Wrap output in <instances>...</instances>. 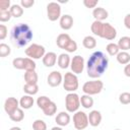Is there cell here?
<instances>
[{
  "mask_svg": "<svg viewBox=\"0 0 130 130\" xmlns=\"http://www.w3.org/2000/svg\"><path fill=\"white\" fill-rule=\"evenodd\" d=\"M109 59L102 51L93 52L86 63V73L92 79L100 78L108 69Z\"/></svg>",
  "mask_w": 130,
  "mask_h": 130,
  "instance_id": "1",
  "label": "cell"
},
{
  "mask_svg": "<svg viewBox=\"0 0 130 130\" xmlns=\"http://www.w3.org/2000/svg\"><path fill=\"white\" fill-rule=\"evenodd\" d=\"M11 41L12 43L18 47L22 48L26 46L32 39V30L26 23H18L14 25L11 29Z\"/></svg>",
  "mask_w": 130,
  "mask_h": 130,
  "instance_id": "2",
  "label": "cell"
},
{
  "mask_svg": "<svg viewBox=\"0 0 130 130\" xmlns=\"http://www.w3.org/2000/svg\"><path fill=\"white\" fill-rule=\"evenodd\" d=\"M103 88H104V83L100 79L86 81L82 85V91L84 92V94H88V95L98 94L103 90Z\"/></svg>",
  "mask_w": 130,
  "mask_h": 130,
  "instance_id": "3",
  "label": "cell"
},
{
  "mask_svg": "<svg viewBox=\"0 0 130 130\" xmlns=\"http://www.w3.org/2000/svg\"><path fill=\"white\" fill-rule=\"evenodd\" d=\"M79 82L76 74L72 72H66L63 76V87L66 91L74 92L76 89H78Z\"/></svg>",
  "mask_w": 130,
  "mask_h": 130,
  "instance_id": "4",
  "label": "cell"
},
{
  "mask_svg": "<svg viewBox=\"0 0 130 130\" xmlns=\"http://www.w3.org/2000/svg\"><path fill=\"white\" fill-rule=\"evenodd\" d=\"M80 107V98L75 92H69L65 96V108L69 113H75Z\"/></svg>",
  "mask_w": 130,
  "mask_h": 130,
  "instance_id": "5",
  "label": "cell"
},
{
  "mask_svg": "<svg viewBox=\"0 0 130 130\" xmlns=\"http://www.w3.org/2000/svg\"><path fill=\"white\" fill-rule=\"evenodd\" d=\"M25 55L32 59V60H37V59H41L45 56L46 54V49L44 46L39 45V44H31L29 45L25 50H24Z\"/></svg>",
  "mask_w": 130,
  "mask_h": 130,
  "instance_id": "6",
  "label": "cell"
},
{
  "mask_svg": "<svg viewBox=\"0 0 130 130\" xmlns=\"http://www.w3.org/2000/svg\"><path fill=\"white\" fill-rule=\"evenodd\" d=\"M88 115L82 111H77L73 115V125L77 130H83L88 126Z\"/></svg>",
  "mask_w": 130,
  "mask_h": 130,
  "instance_id": "7",
  "label": "cell"
},
{
  "mask_svg": "<svg viewBox=\"0 0 130 130\" xmlns=\"http://www.w3.org/2000/svg\"><path fill=\"white\" fill-rule=\"evenodd\" d=\"M47 16L50 21H56L60 19L61 15V6L57 2H50L47 5Z\"/></svg>",
  "mask_w": 130,
  "mask_h": 130,
  "instance_id": "8",
  "label": "cell"
},
{
  "mask_svg": "<svg viewBox=\"0 0 130 130\" xmlns=\"http://www.w3.org/2000/svg\"><path fill=\"white\" fill-rule=\"evenodd\" d=\"M70 68L74 74H80L82 73L84 69V59L80 55H76L71 59Z\"/></svg>",
  "mask_w": 130,
  "mask_h": 130,
  "instance_id": "9",
  "label": "cell"
},
{
  "mask_svg": "<svg viewBox=\"0 0 130 130\" xmlns=\"http://www.w3.org/2000/svg\"><path fill=\"white\" fill-rule=\"evenodd\" d=\"M117 37V30L116 28L109 22H104V27H103V32L101 38L106 39L108 41H113Z\"/></svg>",
  "mask_w": 130,
  "mask_h": 130,
  "instance_id": "10",
  "label": "cell"
},
{
  "mask_svg": "<svg viewBox=\"0 0 130 130\" xmlns=\"http://www.w3.org/2000/svg\"><path fill=\"white\" fill-rule=\"evenodd\" d=\"M47 82L51 87L59 86L63 82V76L59 71L54 70L51 73H49V75L47 77Z\"/></svg>",
  "mask_w": 130,
  "mask_h": 130,
  "instance_id": "11",
  "label": "cell"
},
{
  "mask_svg": "<svg viewBox=\"0 0 130 130\" xmlns=\"http://www.w3.org/2000/svg\"><path fill=\"white\" fill-rule=\"evenodd\" d=\"M18 108H19V101H17L16 98L10 96V98L5 100V102H4V110L8 114V116L11 115Z\"/></svg>",
  "mask_w": 130,
  "mask_h": 130,
  "instance_id": "12",
  "label": "cell"
},
{
  "mask_svg": "<svg viewBox=\"0 0 130 130\" xmlns=\"http://www.w3.org/2000/svg\"><path fill=\"white\" fill-rule=\"evenodd\" d=\"M88 122L89 125L92 127H96L101 124L102 122V114L98 110H92L88 114Z\"/></svg>",
  "mask_w": 130,
  "mask_h": 130,
  "instance_id": "13",
  "label": "cell"
},
{
  "mask_svg": "<svg viewBox=\"0 0 130 130\" xmlns=\"http://www.w3.org/2000/svg\"><path fill=\"white\" fill-rule=\"evenodd\" d=\"M59 24L60 27L64 30H69L73 26V18L69 14H64L60 17L59 19Z\"/></svg>",
  "mask_w": 130,
  "mask_h": 130,
  "instance_id": "14",
  "label": "cell"
},
{
  "mask_svg": "<svg viewBox=\"0 0 130 130\" xmlns=\"http://www.w3.org/2000/svg\"><path fill=\"white\" fill-rule=\"evenodd\" d=\"M71 40H72V39L70 38V36H69L68 34L63 32V34H60V35L57 37V39H56V44H57V46H58L60 49L65 50L66 47L68 46V44L71 42Z\"/></svg>",
  "mask_w": 130,
  "mask_h": 130,
  "instance_id": "15",
  "label": "cell"
},
{
  "mask_svg": "<svg viewBox=\"0 0 130 130\" xmlns=\"http://www.w3.org/2000/svg\"><path fill=\"white\" fill-rule=\"evenodd\" d=\"M70 120H71V118L67 112H60L59 114H57V116L55 118L57 125H59L60 127L67 126L70 123Z\"/></svg>",
  "mask_w": 130,
  "mask_h": 130,
  "instance_id": "16",
  "label": "cell"
},
{
  "mask_svg": "<svg viewBox=\"0 0 130 130\" xmlns=\"http://www.w3.org/2000/svg\"><path fill=\"white\" fill-rule=\"evenodd\" d=\"M57 61V55L54 52H48L43 57V64L46 67H53Z\"/></svg>",
  "mask_w": 130,
  "mask_h": 130,
  "instance_id": "17",
  "label": "cell"
},
{
  "mask_svg": "<svg viewBox=\"0 0 130 130\" xmlns=\"http://www.w3.org/2000/svg\"><path fill=\"white\" fill-rule=\"evenodd\" d=\"M92 16L94 17L95 20L104 21L105 19L108 18L109 13H108V11H107L105 8H103V7H95V8L92 10Z\"/></svg>",
  "mask_w": 130,
  "mask_h": 130,
  "instance_id": "18",
  "label": "cell"
},
{
  "mask_svg": "<svg viewBox=\"0 0 130 130\" xmlns=\"http://www.w3.org/2000/svg\"><path fill=\"white\" fill-rule=\"evenodd\" d=\"M34 103H35V101H34V98L31 95L24 94L19 100V107L23 110H28L34 106Z\"/></svg>",
  "mask_w": 130,
  "mask_h": 130,
  "instance_id": "19",
  "label": "cell"
},
{
  "mask_svg": "<svg viewBox=\"0 0 130 130\" xmlns=\"http://www.w3.org/2000/svg\"><path fill=\"white\" fill-rule=\"evenodd\" d=\"M58 66L61 68V69H66L67 67L70 66V63H71V59H70V56L66 53H62L59 55L58 57Z\"/></svg>",
  "mask_w": 130,
  "mask_h": 130,
  "instance_id": "20",
  "label": "cell"
},
{
  "mask_svg": "<svg viewBox=\"0 0 130 130\" xmlns=\"http://www.w3.org/2000/svg\"><path fill=\"white\" fill-rule=\"evenodd\" d=\"M38 73L36 72V70H30V71H25L24 73V80L25 83L28 84H37L38 83Z\"/></svg>",
  "mask_w": 130,
  "mask_h": 130,
  "instance_id": "21",
  "label": "cell"
},
{
  "mask_svg": "<svg viewBox=\"0 0 130 130\" xmlns=\"http://www.w3.org/2000/svg\"><path fill=\"white\" fill-rule=\"evenodd\" d=\"M82 45L85 49H94L96 47V40L92 36H86L82 40Z\"/></svg>",
  "mask_w": 130,
  "mask_h": 130,
  "instance_id": "22",
  "label": "cell"
},
{
  "mask_svg": "<svg viewBox=\"0 0 130 130\" xmlns=\"http://www.w3.org/2000/svg\"><path fill=\"white\" fill-rule=\"evenodd\" d=\"M118 47L120 51H125L127 52L130 50V37H122L118 41Z\"/></svg>",
  "mask_w": 130,
  "mask_h": 130,
  "instance_id": "23",
  "label": "cell"
},
{
  "mask_svg": "<svg viewBox=\"0 0 130 130\" xmlns=\"http://www.w3.org/2000/svg\"><path fill=\"white\" fill-rule=\"evenodd\" d=\"M118 63L122 64V65H127L130 63V54L128 52L125 51H120L119 54L116 56Z\"/></svg>",
  "mask_w": 130,
  "mask_h": 130,
  "instance_id": "24",
  "label": "cell"
},
{
  "mask_svg": "<svg viewBox=\"0 0 130 130\" xmlns=\"http://www.w3.org/2000/svg\"><path fill=\"white\" fill-rule=\"evenodd\" d=\"M80 105L84 109H90L93 106V99L91 98V95L83 94L80 98Z\"/></svg>",
  "mask_w": 130,
  "mask_h": 130,
  "instance_id": "25",
  "label": "cell"
},
{
  "mask_svg": "<svg viewBox=\"0 0 130 130\" xmlns=\"http://www.w3.org/2000/svg\"><path fill=\"white\" fill-rule=\"evenodd\" d=\"M42 111H43V113H44L46 116H53V115H55L56 112H57V106H56V104L52 101V102H50Z\"/></svg>",
  "mask_w": 130,
  "mask_h": 130,
  "instance_id": "26",
  "label": "cell"
},
{
  "mask_svg": "<svg viewBox=\"0 0 130 130\" xmlns=\"http://www.w3.org/2000/svg\"><path fill=\"white\" fill-rule=\"evenodd\" d=\"M9 118L11 121L13 122H20L23 120L24 118V113H23V109L18 108L16 111H14L11 115H9Z\"/></svg>",
  "mask_w": 130,
  "mask_h": 130,
  "instance_id": "27",
  "label": "cell"
},
{
  "mask_svg": "<svg viewBox=\"0 0 130 130\" xmlns=\"http://www.w3.org/2000/svg\"><path fill=\"white\" fill-rule=\"evenodd\" d=\"M9 10H10V13H11L12 17H15V18H18V17H20L23 14V8L19 4H13V5H11V7H10Z\"/></svg>",
  "mask_w": 130,
  "mask_h": 130,
  "instance_id": "28",
  "label": "cell"
},
{
  "mask_svg": "<svg viewBox=\"0 0 130 130\" xmlns=\"http://www.w3.org/2000/svg\"><path fill=\"white\" fill-rule=\"evenodd\" d=\"M23 91L28 94V95H35L38 93L39 91V86L38 84H28V83H25L23 85Z\"/></svg>",
  "mask_w": 130,
  "mask_h": 130,
  "instance_id": "29",
  "label": "cell"
},
{
  "mask_svg": "<svg viewBox=\"0 0 130 130\" xmlns=\"http://www.w3.org/2000/svg\"><path fill=\"white\" fill-rule=\"evenodd\" d=\"M106 51L108 52V54L110 56H117L120 52V49L118 47V44L115 43H109L106 47Z\"/></svg>",
  "mask_w": 130,
  "mask_h": 130,
  "instance_id": "30",
  "label": "cell"
},
{
  "mask_svg": "<svg viewBox=\"0 0 130 130\" xmlns=\"http://www.w3.org/2000/svg\"><path fill=\"white\" fill-rule=\"evenodd\" d=\"M24 63H25V58L22 57H18V58H14L12 60V65L14 68L19 69V70H24Z\"/></svg>",
  "mask_w": 130,
  "mask_h": 130,
  "instance_id": "31",
  "label": "cell"
},
{
  "mask_svg": "<svg viewBox=\"0 0 130 130\" xmlns=\"http://www.w3.org/2000/svg\"><path fill=\"white\" fill-rule=\"evenodd\" d=\"M50 102H52V101L50 100V98H48V96H46V95H41V96H39L38 100H37V105H38V107H39L40 109L43 110Z\"/></svg>",
  "mask_w": 130,
  "mask_h": 130,
  "instance_id": "32",
  "label": "cell"
},
{
  "mask_svg": "<svg viewBox=\"0 0 130 130\" xmlns=\"http://www.w3.org/2000/svg\"><path fill=\"white\" fill-rule=\"evenodd\" d=\"M10 53H11L10 47H9L7 44L1 43V44H0V57H2V58L7 57L8 55H10Z\"/></svg>",
  "mask_w": 130,
  "mask_h": 130,
  "instance_id": "33",
  "label": "cell"
},
{
  "mask_svg": "<svg viewBox=\"0 0 130 130\" xmlns=\"http://www.w3.org/2000/svg\"><path fill=\"white\" fill-rule=\"evenodd\" d=\"M36 67H37L36 62H35L32 59L26 57V58H25V63H24V70H25V71L36 70Z\"/></svg>",
  "mask_w": 130,
  "mask_h": 130,
  "instance_id": "34",
  "label": "cell"
},
{
  "mask_svg": "<svg viewBox=\"0 0 130 130\" xmlns=\"http://www.w3.org/2000/svg\"><path fill=\"white\" fill-rule=\"evenodd\" d=\"M32 129L34 130H47V124L43 120H36L32 123Z\"/></svg>",
  "mask_w": 130,
  "mask_h": 130,
  "instance_id": "35",
  "label": "cell"
},
{
  "mask_svg": "<svg viewBox=\"0 0 130 130\" xmlns=\"http://www.w3.org/2000/svg\"><path fill=\"white\" fill-rule=\"evenodd\" d=\"M119 102L122 105H129L130 104V92H122L119 95Z\"/></svg>",
  "mask_w": 130,
  "mask_h": 130,
  "instance_id": "36",
  "label": "cell"
},
{
  "mask_svg": "<svg viewBox=\"0 0 130 130\" xmlns=\"http://www.w3.org/2000/svg\"><path fill=\"white\" fill-rule=\"evenodd\" d=\"M11 17H12V15H11V13H10V10L0 11V21H1V22L9 21Z\"/></svg>",
  "mask_w": 130,
  "mask_h": 130,
  "instance_id": "37",
  "label": "cell"
},
{
  "mask_svg": "<svg viewBox=\"0 0 130 130\" xmlns=\"http://www.w3.org/2000/svg\"><path fill=\"white\" fill-rule=\"evenodd\" d=\"M76 50H77V43H76L75 41L71 40V42H70V43L68 44V46L66 47L65 51L68 52V53H73V52H75Z\"/></svg>",
  "mask_w": 130,
  "mask_h": 130,
  "instance_id": "38",
  "label": "cell"
},
{
  "mask_svg": "<svg viewBox=\"0 0 130 130\" xmlns=\"http://www.w3.org/2000/svg\"><path fill=\"white\" fill-rule=\"evenodd\" d=\"M99 3V0H83V4L86 8H95Z\"/></svg>",
  "mask_w": 130,
  "mask_h": 130,
  "instance_id": "39",
  "label": "cell"
},
{
  "mask_svg": "<svg viewBox=\"0 0 130 130\" xmlns=\"http://www.w3.org/2000/svg\"><path fill=\"white\" fill-rule=\"evenodd\" d=\"M10 1L9 0H1L0 1V11H5L10 9Z\"/></svg>",
  "mask_w": 130,
  "mask_h": 130,
  "instance_id": "40",
  "label": "cell"
},
{
  "mask_svg": "<svg viewBox=\"0 0 130 130\" xmlns=\"http://www.w3.org/2000/svg\"><path fill=\"white\" fill-rule=\"evenodd\" d=\"M7 32H8V29H7L6 25L0 24V40L1 41H3L7 37Z\"/></svg>",
  "mask_w": 130,
  "mask_h": 130,
  "instance_id": "41",
  "label": "cell"
},
{
  "mask_svg": "<svg viewBox=\"0 0 130 130\" xmlns=\"http://www.w3.org/2000/svg\"><path fill=\"white\" fill-rule=\"evenodd\" d=\"M35 4L34 0H21L20 1V5L22 6V8H29Z\"/></svg>",
  "mask_w": 130,
  "mask_h": 130,
  "instance_id": "42",
  "label": "cell"
},
{
  "mask_svg": "<svg viewBox=\"0 0 130 130\" xmlns=\"http://www.w3.org/2000/svg\"><path fill=\"white\" fill-rule=\"evenodd\" d=\"M124 25L128 29H130V13L126 14V16L124 17Z\"/></svg>",
  "mask_w": 130,
  "mask_h": 130,
  "instance_id": "43",
  "label": "cell"
},
{
  "mask_svg": "<svg viewBox=\"0 0 130 130\" xmlns=\"http://www.w3.org/2000/svg\"><path fill=\"white\" fill-rule=\"evenodd\" d=\"M124 74L127 77H130V63L125 65V67H124Z\"/></svg>",
  "mask_w": 130,
  "mask_h": 130,
  "instance_id": "44",
  "label": "cell"
},
{
  "mask_svg": "<svg viewBox=\"0 0 130 130\" xmlns=\"http://www.w3.org/2000/svg\"><path fill=\"white\" fill-rule=\"evenodd\" d=\"M51 130H63V129H62V127H60V126H56V127H53Z\"/></svg>",
  "mask_w": 130,
  "mask_h": 130,
  "instance_id": "45",
  "label": "cell"
},
{
  "mask_svg": "<svg viewBox=\"0 0 130 130\" xmlns=\"http://www.w3.org/2000/svg\"><path fill=\"white\" fill-rule=\"evenodd\" d=\"M9 130H21V128H20V127H16V126H15V127H11Z\"/></svg>",
  "mask_w": 130,
  "mask_h": 130,
  "instance_id": "46",
  "label": "cell"
},
{
  "mask_svg": "<svg viewBox=\"0 0 130 130\" xmlns=\"http://www.w3.org/2000/svg\"><path fill=\"white\" fill-rule=\"evenodd\" d=\"M115 130H120V129H115Z\"/></svg>",
  "mask_w": 130,
  "mask_h": 130,
  "instance_id": "47",
  "label": "cell"
}]
</instances>
